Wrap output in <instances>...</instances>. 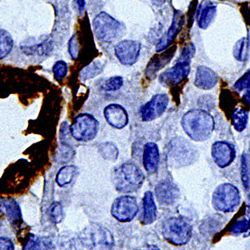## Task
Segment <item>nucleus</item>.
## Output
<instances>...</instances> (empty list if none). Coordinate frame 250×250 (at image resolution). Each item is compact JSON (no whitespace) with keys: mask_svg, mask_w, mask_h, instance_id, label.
Instances as JSON below:
<instances>
[{"mask_svg":"<svg viewBox=\"0 0 250 250\" xmlns=\"http://www.w3.org/2000/svg\"><path fill=\"white\" fill-rule=\"evenodd\" d=\"M23 51L27 52L28 50H31L29 53H37V54H49V51L52 49V46L49 41H41L34 45L25 46L22 48Z\"/></svg>","mask_w":250,"mask_h":250,"instance_id":"31","label":"nucleus"},{"mask_svg":"<svg viewBox=\"0 0 250 250\" xmlns=\"http://www.w3.org/2000/svg\"><path fill=\"white\" fill-rule=\"evenodd\" d=\"M185 22V17L181 11H174L173 14V19H172V23L168 29V31L166 32V34L161 37L158 41V43L156 45V50L157 52H160L167 47L171 45L173 42V40L175 39L176 35L179 33V31L182 29L183 25Z\"/></svg>","mask_w":250,"mask_h":250,"instance_id":"14","label":"nucleus"},{"mask_svg":"<svg viewBox=\"0 0 250 250\" xmlns=\"http://www.w3.org/2000/svg\"><path fill=\"white\" fill-rule=\"evenodd\" d=\"M75 154L74 149L71 145L61 143L57 152H56V160L59 163H66L70 161Z\"/></svg>","mask_w":250,"mask_h":250,"instance_id":"27","label":"nucleus"},{"mask_svg":"<svg viewBox=\"0 0 250 250\" xmlns=\"http://www.w3.org/2000/svg\"><path fill=\"white\" fill-rule=\"evenodd\" d=\"M155 195L159 203L172 205L179 197V189L174 183L164 180L159 182L155 187Z\"/></svg>","mask_w":250,"mask_h":250,"instance_id":"16","label":"nucleus"},{"mask_svg":"<svg viewBox=\"0 0 250 250\" xmlns=\"http://www.w3.org/2000/svg\"><path fill=\"white\" fill-rule=\"evenodd\" d=\"M160 160V154L157 145L153 142L145 144L143 151V165L144 169L148 173L156 172Z\"/></svg>","mask_w":250,"mask_h":250,"instance_id":"18","label":"nucleus"},{"mask_svg":"<svg viewBox=\"0 0 250 250\" xmlns=\"http://www.w3.org/2000/svg\"><path fill=\"white\" fill-rule=\"evenodd\" d=\"M246 53H247L246 40H245V38H242L235 44L234 49H233V54L237 60L243 61L246 59Z\"/></svg>","mask_w":250,"mask_h":250,"instance_id":"35","label":"nucleus"},{"mask_svg":"<svg viewBox=\"0 0 250 250\" xmlns=\"http://www.w3.org/2000/svg\"><path fill=\"white\" fill-rule=\"evenodd\" d=\"M175 51H176V46H171V47L169 46L168 48H166L161 52L155 54L148 62L146 68H145V76H146V78L149 80L154 79L158 74V72L166 64L169 63L170 60L174 56Z\"/></svg>","mask_w":250,"mask_h":250,"instance_id":"12","label":"nucleus"},{"mask_svg":"<svg viewBox=\"0 0 250 250\" xmlns=\"http://www.w3.org/2000/svg\"><path fill=\"white\" fill-rule=\"evenodd\" d=\"M79 241L88 250H111L114 238L107 228L97 223H90L81 231Z\"/></svg>","mask_w":250,"mask_h":250,"instance_id":"3","label":"nucleus"},{"mask_svg":"<svg viewBox=\"0 0 250 250\" xmlns=\"http://www.w3.org/2000/svg\"><path fill=\"white\" fill-rule=\"evenodd\" d=\"M248 122V113L243 108H238L233 112L232 124L237 131H242Z\"/></svg>","mask_w":250,"mask_h":250,"instance_id":"25","label":"nucleus"},{"mask_svg":"<svg viewBox=\"0 0 250 250\" xmlns=\"http://www.w3.org/2000/svg\"><path fill=\"white\" fill-rule=\"evenodd\" d=\"M23 250H56V248L49 237L30 234L23 246Z\"/></svg>","mask_w":250,"mask_h":250,"instance_id":"21","label":"nucleus"},{"mask_svg":"<svg viewBox=\"0 0 250 250\" xmlns=\"http://www.w3.org/2000/svg\"><path fill=\"white\" fill-rule=\"evenodd\" d=\"M218 81L217 74L211 68L200 65L196 69L194 84L196 87L204 90L213 88Z\"/></svg>","mask_w":250,"mask_h":250,"instance_id":"17","label":"nucleus"},{"mask_svg":"<svg viewBox=\"0 0 250 250\" xmlns=\"http://www.w3.org/2000/svg\"><path fill=\"white\" fill-rule=\"evenodd\" d=\"M104 117L112 127L121 129L127 125L129 121L128 114L119 104H109L103 111Z\"/></svg>","mask_w":250,"mask_h":250,"instance_id":"15","label":"nucleus"},{"mask_svg":"<svg viewBox=\"0 0 250 250\" xmlns=\"http://www.w3.org/2000/svg\"><path fill=\"white\" fill-rule=\"evenodd\" d=\"M211 154L214 162L221 168L230 165L235 158V149L230 143L217 141L212 145Z\"/></svg>","mask_w":250,"mask_h":250,"instance_id":"13","label":"nucleus"},{"mask_svg":"<svg viewBox=\"0 0 250 250\" xmlns=\"http://www.w3.org/2000/svg\"><path fill=\"white\" fill-rule=\"evenodd\" d=\"M169 97L167 94H156L141 107L140 114L143 121H152L160 117L167 108Z\"/></svg>","mask_w":250,"mask_h":250,"instance_id":"9","label":"nucleus"},{"mask_svg":"<svg viewBox=\"0 0 250 250\" xmlns=\"http://www.w3.org/2000/svg\"><path fill=\"white\" fill-rule=\"evenodd\" d=\"M177 145L176 146H174L175 148H174V150H172L171 151V153H170V156H171V160L173 161V162H177L178 163V159H179V157L181 156V161H185V160H188V159H190V157H189V154H190V152H192V150L190 149V150H188L187 151L186 150V148L188 147V143H186L185 141L183 142V143H176Z\"/></svg>","mask_w":250,"mask_h":250,"instance_id":"28","label":"nucleus"},{"mask_svg":"<svg viewBox=\"0 0 250 250\" xmlns=\"http://www.w3.org/2000/svg\"><path fill=\"white\" fill-rule=\"evenodd\" d=\"M123 85V78L120 76H113L108 78L104 83L103 88L106 91H116Z\"/></svg>","mask_w":250,"mask_h":250,"instance_id":"34","label":"nucleus"},{"mask_svg":"<svg viewBox=\"0 0 250 250\" xmlns=\"http://www.w3.org/2000/svg\"><path fill=\"white\" fill-rule=\"evenodd\" d=\"M190 72V64L189 62H177V63L161 73L159 76V81L163 85L173 87L179 85L182 81L186 79Z\"/></svg>","mask_w":250,"mask_h":250,"instance_id":"11","label":"nucleus"},{"mask_svg":"<svg viewBox=\"0 0 250 250\" xmlns=\"http://www.w3.org/2000/svg\"><path fill=\"white\" fill-rule=\"evenodd\" d=\"M78 173V168L74 165H66L60 168L56 175V183L60 186L63 187L67 184H69L74 177Z\"/></svg>","mask_w":250,"mask_h":250,"instance_id":"23","label":"nucleus"},{"mask_svg":"<svg viewBox=\"0 0 250 250\" xmlns=\"http://www.w3.org/2000/svg\"><path fill=\"white\" fill-rule=\"evenodd\" d=\"M246 219L248 221L249 224V228H248V231L244 234V236H249L250 235V205H248L246 207Z\"/></svg>","mask_w":250,"mask_h":250,"instance_id":"42","label":"nucleus"},{"mask_svg":"<svg viewBox=\"0 0 250 250\" xmlns=\"http://www.w3.org/2000/svg\"><path fill=\"white\" fill-rule=\"evenodd\" d=\"M248 165L246 162V158L245 155L242 156V163H241V174H242V181L243 184L245 186V188H247L248 185H249V176H248Z\"/></svg>","mask_w":250,"mask_h":250,"instance_id":"39","label":"nucleus"},{"mask_svg":"<svg viewBox=\"0 0 250 250\" xmlns=\"http://www.w3.org/2000/svg\"><path fill=\"white\" fill-rule=\"evenodd\" d=\"M13 39L4 29L0 28V59L6 57L12 50Z\"/></svg>","mask_w":250,"mask_h":250,"instance_id":"24","label":"nucleus"},{"mask_svg":"<svg viewBox=\"0 0 250 250\" xmlns=\"http://www.w3.org/2000/svg\"><path fill=\"white\" fill-rule=\"evenodd\" d=\"M217 13L216 6L210 4V3H202L201 9L198 15V26L201 29H206L210 26V24L213 22Z\"/></svg>","mask_w":250,"mask_h":250,"instance_id":"22","label":"nucleus"},{"mask_svg":"<svg viewBox=\"0 0 250 250\" xmlns=\"http://www.w3.org/2000/svg\"><path fill=\"white\" fill-rule=\"evenodd\" d=\"M0 213L4 214L11 224H16L21 220V211L19 205L13 199L0 200Z\"/></svg>","mask_w":250,"mask_h":250,"instance_id":"20","label":"nucleus"},{"mask_svg":"<svg viewBox=\"0 0 250 250\" xmlns=\"http://www.w3.org/2000/svg\"><path fill=\"white\" fill-rule=\"evenodd\" d=\"M181 125L187 136L194 141H203L213 132L214 119L204 110L192 109L183 115Z\"/></svg>","mask_w":250,"mask_h":250,"instance_id":"1","label":"nucleus"},{"mask_svg":"<svg viewBox=\"0 0 250 250\" xmlns=\"http://www.w3.org/2000/svg\"><path fill=\"white\" fill-rule=\"evenodd\" d=\"M194 54H195V47L192 43H189L188 45L183 47L178 61L179 62H190V59L193 57Z\"/></svg>","mask_w":250,"mask_h":250,"instance_id":"37","label":"nucleus"},{"mask_svg":"<svg viewBox=\"0 0 250 250\" xmlns=\"http://www.w3.org/2000/svg\"><path fill=\"white\" fill-rule=\"evenodd\" d=\"M99 152L108 160H114L118 155V150L113 143H102L99 146Z\"/></svg>","mask_w":250,"mask_h":250,"instance_id":"30","label":"nucleus"},{"mask_svg":"<svg viewBox=\"0 0 250 250\" xmlns=\"http://www.w3.org/2000/svg\"><path fill=\"white\" fill-rule=\"evenodd\" d=\"M68 51H69V54H70L72 59H76L79 55L80 45H79V41L77 40V35L76 34H74L69 40Z\"/></svg>","mask_w":250,"mask_h":250,"instance_id":"38","label":"nucleus"},{"mask_svg":"<svg viewBox=\"0 0 250 250\" xmlns=\"http://www.w3.org/2000/svg\"><path fill=\"white\" fill-rule=\"evenodd\" d=\"M115 189L122 193L137 191L144 182V175L137 165L131 162L123 163L112 174Z\"/></svg>","mask_w":250,"mask_h":250,"instance_id":"2","label":"nucleus"},{"mask_svg":"<svg viewBox=\"0 0 250 250\" xmlns=\"http://www.w3.org/2000/svg\"><path fill=\"white\" fill-rule=\"evenodd\" d=\"M52 72L56 80L58 81L63 80L68 74V65L65 61L58 60L55 62L52 67Z\"/></svg>","mask_w":250,"mask_h":250,"instance_id":"29","label":"nucleus"},{"mask_svg":"<svg viewBox=\"0 0 250 250\" xmlns=\"http://www.w3.org/2000/svg\"><path fill=\"white\" fill-rule=\"evenodd\" d=\"M74 5L77 7L78 14L80 16H82V14H83V12H84V9H85V0H75Z\"/></svg>","mask_w":250,"mask_h":250,"instance_id":"41","label":"nucleus"},{"mask_svg":"<svg viewBox=\"0 0 250 250\" xmlns=\"http://www.w3.org/2000/svg\"><path fill=\"white\" fill-rule=\"evenodd\" d=\"M138 212L136 198L130 195H123L114 200L111 206L112 216L120 222L131 221Z\"/></svg>","mask_w":250,"mask_h":250,"instance_id":"8","label":"nucleus"},{"mask_svg":"<svg viewBox=\"0 0 250 250\" xmlns=\"http://www.w3.org/2000/svg\"><path fill=\"white\" fill-rule=\"evenodd\" d=\"M70 134L77 141L87 142L93 140L99 128V123L96 118L88 113L78 114L73 123L70 125Z\"/></svg>","mask_w":250,"mask_h":250,"instance_id":"7","label":"nucleus"},{"mask_svg":"<svg viewBox=\"0 0 250 250\" xmlns=\"http://www.w3.org/2000/svg\"><path fill=\"white\" fill-rule=\"evenodd\" d=\"M93 30L95 36L104 42H112L123 35L125 27L118 20L106 12H100L93 19Z\"/></svg>","mask_w":250,"mask_h":250,"instance_id":"4","label":"nucleus"},{"mask_svg":"<svg viewBox=\"0 0 250 250\" xmlns=\"http://www.w3.org/2000/svg\"><path fill=\"white\" fill-rule=\"evenodd\" d=\"M248 228H249V224L246 217H240L232 223L230 232L231 234H234V235H239L242 233L245 234L248 231Z\"/></svg>","mask_w":250,"mask_h":250,"instance_id":"32","label":"nucleus"},{"mask_svg":"<svg viewBox=\"0 0 250 250\" xmlns=\"http://www.w3.org/2000/svg\"><path fill=\"white\" fill-rule=\"evenodd\" d=\"M114 52L121 64L130 66L138 60L140 44L134 40H122L115 46Z\"/></svg>","mask_w":250,"mask_h":250,"instance_id":"10","label":"nucleus"},{"mask_svg":"<svg viewBox=\"0 0 250 250\" xmlns=\"http://www.w3.org/2000/svg\"><path fill=\"white\" fill-rule=\"evenodd\" d=\"M102 69H103V64L99 63L98 61H94V62H92L91 64L87 65L86 67H84L80 71L79 77L83 81H85L87 79L93 78L94 76L98 75L102 71Z\"/></svg>","mask_w":250,"mask_h":250,"instance_id":"26","label":"nucleus"},{"mask_svg":"<svg viewBox=\"0 0 250 250\" xmlns=\"http://www.w3.org/2000/svg\"><path fill=\"white\" fill-rule=\"evenodd\" d=\"M236 91H243L250 88V69L247 70L236 82L233 86Z\"/></svg>","mask_w":250,"mask_h":250,"instance_id":"36","label":"nucleus"},{"mask_svg":"<svg viewBox=\"0 0 250 250\" xmlns=\"http://www.w3.org/2000/svg\"><path fill=\"white\" fill-rule=\"evenodd\" d=\"M164 238L174 245H183L192 236V226L182 217H170L162 226Z\"/></svg>","mask_w":250,"mask_h":250,"instance_id":"5","label":"nucleus"},{"mask_svg":"<svg viewBox=\"0 0 250 250\" xmlns=\"http://www.w3.org/2000/svg\"><path fill=\"white\" fill-rule=\"evenodd\" d=\"M243 100L246 102L247 105L250 106V88H248L247 91L245 92V94L243 96Z\"/></svg>","mask_w":250,"mask_h":250,"instance_id":"43","label":"nucleus"},{"mask_svg":"<svg viewBox=\"0 0 250 250\" xmlns=\"http://www.w3.org/2000/svg\"><path fill=\"white\" fill-rule=\"evenodd\" d=\"M241 195L237 187L230 183H223L215 189L212 203L216 210L230 212L239 205Z\"/></svg>","mask_w":250,"mask_h":250,"instance_id":"6","label":"nucleus"},{"mask_svg":"<svg viewBox=\"0 0 250 250\" xmlns=\"http://www.w3.org/2000/svg\"><path fill=\"white\" fill-rule=\"evenodd\" d=\"M48 214L50 219L54 223L60 222L63 219V210H62V205L59 202H53L48 208Z\"/></svg>","mask_w":250,"mask_h":250,"instance_id":"33","label":"nucleus"},{"mask_svg":"<svg viewBox=\"0 0 250 250\" xmlns=\"http://www.w3.org/2000/svg\"><path fill=\"white\" fill-rule=\"evenodd\" d=\"M156 219V205L151 191L145 192L143 197V212L141 216V223L148 225Z\"/></svg>","mask_w":250,"mask_h":250,"instance_id":"19","label":"nucleus"},{"mask_svg":"<svg viewBox=\"0 0 250 250\" xmlns=\"http://www.w3.org/2000/svg\"><path fill=\"white\" fill-rule=\"evenodd\" d=\"M0 250H14V245L8 237H0Z\"/></svg>","mask_w":250,"mask_h":250,"instance_id":"40","label":"nucleus"}]
</instances>
